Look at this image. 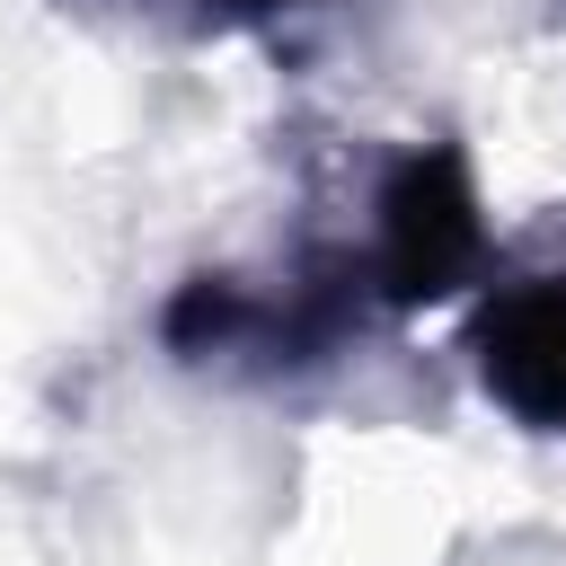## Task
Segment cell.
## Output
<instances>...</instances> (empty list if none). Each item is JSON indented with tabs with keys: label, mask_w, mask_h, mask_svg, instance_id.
Wrapping results in <instances>:
<instances>
[{
	"label": "cell",
	"mask_w": 566,
	"mask_h": 566,
	"mask_svg": "<svg viewBox=\"0 0 566 566\" xmlns=\"http://www.w3.org/2000/svg\"><path fill=\"white\" fill-rule=\"evenodd\" d=\"M380 318L354 239L345 248H301L274 283L248 274H186L159 301V345L186 371H230V380H310L363 345Z\"/></svg>",
	"instance_id": "cell-1"
},
{
	"label": "cell",
	"mask_w": 566,
	"mask_h": 566,
	"mask_svg": "<svg viewBox=\"0 0 566 566\" xmlns=\"http://www.w3.org/2000/svg\"><path fill=\"white\" fill-rule=\"evenodd\" d=\"M363 283L380 301V318L433 310L469 283H486L495 265V230H486V195L460 142H407L380 177H371V221L354 239Z\"/></svg>",
	"instance_id": "cell-2"
},
{
	"label": "cell",
	"mask_w": 566,
	"mask_h": 566,
	"mask_svg": "<svg viewBox=\"0 0 566 566\" xmlns=\"http://www.w3.org/2000/svg\"><path fill=\"white\" fill-rule=\"evenodd\" d=\"M469 380L522 433L566 442V265L486 283V301L469 310Z\"/></svg>",
	"instance_id": "cell-3"
},
{
	"label": "cell",
	"mask_w": 566,
	"mask_h": 566,
	"mask_svg": "<svg viewBox=\"0 0 566 566\" xmlns=\"http://www.w3.org/2000/svg\"><path fill=\"white\" fill-rule=\"evenodd\" d=\"M80 9H115V18H150V27H168V35H195V44H212V35H265V44H283L318 0H80Z\"/></svg>",
	"instance_id": "cell-4"
}]
</instances>
